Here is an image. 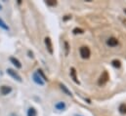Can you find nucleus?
I'll use <instances>...</instances> for the list:
<instances>
[{
  "instance_id": "1",
  "label": "nucleus",
  "mask_w": 126,
  "mask_h": 116,
  "mask_svg": "<svg viewBox=\"0 0 126 116\" xmlns=\"http://www.w3.org/2000/svg\"><path fill=\"white\" fill-rule=\"evenodd\" d=\"M109 79H110V76H109L108 71H104V72L102 73V75L100 76L99 80H98V85H100V86L105 85V84L109 81Z\"/></svg>"
},
{
  "instance_id": "2",
  "label": "nucleus",
  "mask_w": 126,
  "mask_h": 116,
  "mask_svg": "<svg viewBox=\"0 0 126 116\" xmlns=\"http://www.w3.org/2000/svg\"><path fill=\"white\" fill-rule=\"evenodd\" d=\"M7 73H8L13 79L17 80L18 82H22V77H21V75H20L17 71H15L14 69H12V68H8V69H7Z\"/></svg>"
},
{
  "instance_id": "3",
  "label": "nucleus",
  "mask_w": 126,
  "mask_h": 116,
  "mask_svg": "<svg viewBox=\"0 0 126 116\" xmlns=\"http://www.w3.org/2000/svg\"><path fill=\"white\" fill-rule=\"evenodd\" d=\"M79 53H80V56H81L82 58H88L90 57V54H91L90 49H89L88 47H86V46L81 47V48L79 49Z\"/></svg>"
},
{
  "instance_id": "4",
  "label": "nucleus",
  "mask_w": 126,
  "mask_h": 116,
  "mask_svg": "<svg viewBox=\"0 0 126 116\" xmlns=\"http://www.w3.org/2000/svg\"><path fill=\"white\" fill-rule=\"evenodd\" d=\"M32 80H33V82H34L35 84L40 85V86H43V85L45 84V81L39 76V74H38L37 72H34V73L32 74Z\"/></svg>"
},
{
  "instance_id": "5",
  "label": "nucleus",
  "mask_w": 126,
  "mask_h": 116,
  "mask_svg": "<svg viewBox=\"0 0 126 116\" xmlns=\"http://www.w3.org/2000/svg\"><path fill=\"white\" fill-rule=\"evenodd\" d=\"M45 46L47 51L52 55L53 54V45H52V41L50 39V37H45Z\"/></svg>"
},
{
  "instance_id": "6",
  "label": "nucleus",
  "mask_w": 126,
  "mask_h": 116,
  "mask_svg": "<svg viewBox=\"0 0 126 116\" xmlns=\"http://www.w3.org/2000/svg\"><path fill=\"white\" fill-rule=\"evenodd\" d=\"M12 92V88L10 86H1L0 87V94L2 96H6V95H9L10 93Z\"/></svg>"
},
{
  "instance_id": "7",
  "label": "nucleus",
  "mask_w": 126,
  "mask_h": 116,
  "mask_svg": "<svg viewBox=\"0 0 126 116\" xmlns=\"http://www.w3.org/2000/svg\"><path fill=\"white\" fill-rule=\"evenodd\" d=\"M107 45L110 46V47H115L118 45V40L114 37H110L107 40Z\"/></svg>"
},
{
  "instance_id": "8",
  "label": "nucleus",
  "mask_w": 126,
  "mask_h": 116,
  "mask_svg": "<svg viewBox=\"0 0 126 116\" xmlns=\"http://www.w3.org/2000/svg\"><path fill=\"white\" fill-rule=\"evenodd\" d=\"M70 77L72 78V80H73L74 83L79 84V81H78L77 76H76V70H75L74 67H71V68H70Z\"/></svg>"
},
{
  "instance_id": "9",
  "label": "nucleus",
  "mask_w": 126,
  "mask_h": 116,
  "mask_svg": "<svg viewBox=\"0 0 126 116\" xmlns=\"http://www.w3.org/2000/svg\"><path fill=\"white\" fill-rule=\"evenodd\" d=\"M10 61L17 67V68H21L22 67V63H21V61L18 59V58H10Z\"/></svg>"
},
{
  "instance_id": "10",
  "label": "nucleus",
  "mask_w": 126,
  "mask_h": 116,
  "mask_svg": "<svg viewBox=\"0 0 126 116\" xmlns=\"http://www.w3.org/2000/svg\"><path fill=\"white\" fill-rule=\"evenodd\" d=\"M65 107H66V105H65V103L63 102H57L55 104V108L58 109V110H64Z\"/></svg>"
},
{
  "instance_id": "11",
  "label": "nucleus",
  "mask_w": 126,
  "mask_h": 116,
  "mask_svg": "<svg viewBox=\"0 0 126 116\" xmlns=\"http://www.w3.org/2000/svg\"><path fill=\"white\" fill-rule=\"evenodd\" d=\"M60 88H61V90L63 91L65 95H67V96H71V92H70V91H69L67 88L65 87L63 84H60Z\"/></svg>"
},
{
  "instance_id": "12",
  "label": "nucleus",
  "mask_w": 126,
  "mask_h": 116,
  "mask_svg": "<svg viewBox=\"0 0 126 116\" xmlns=\"http://www.w3.org/2000/svg\"><path fill=\"white\" fill-rule=\"evenodd\" d=\"M28 116H37V111L34 107H30L28 110Z\"/></svg>"
},
{
  "instance_id": "13",
  "label": "nucleus",
  "mask_w": 126,
  "mask_h": 116,
  "mask_svg": "<svg viewBox=\"0 0 126 116\" xmlns=\"http://www.w3.org/2000/svg\"><path fill=\"white\" fill-rule=\"evenodd\" d=\"M111 64H112V66L115 67V68H119V67L121 66V62H120V60H118V59H113V60L111 61Z\"/></svg>"
},
{
  "instance_id": "14",
  "label": "nucleus",
  "mask_w": 126,
  "mask_h": 116,
  "mask_svg": "<svg viewBox=\"0 0 126 116\" xmlns=\"http://www.w3.org/2000/svg\"><path fill=\"white\" fill-rule=\"evenodd\" d=\"M118 110H119V112H120L121 114H126V104L125 103H121V104L119 105Z\"/></svg>"
},
{
  "instance_id": "15",
  "label": "nucleus",
  "mask_w": 126,
  "mask_h": 116,
  "mask_svg": "<svg viewBox=\"0 0 126 116\" xmlns=\"http://www.w3.org/2000/svg\"><path fill=\"white\" fill-rule=\"evenodd\" d=\"M0 28L1 29H3L4 30H9V27H8V25H6V23L2 20V19H0Z\"/></svg>"
},
{
  "instance_id": "16",
  "label": "nucleus",
  "mask_w": 126,
  "mask_h": 116,
  "mask_svg": "<svg viewBox=\"0 0 126 116\" xmlns=\"http://www.w3.org/2000/svg\"><path fill=\"white\" fill-rule=\"evenodd\" d=\"M37 73L39 74V76H40V77H41V78H42V79H43V80H44L45 82H46V81H48V79H47V77L45 76V74L43 73V71H42L41 69H38V70H37Z\"/></svg>"
},
{
  "instance_id": "17",
  "label": "nucleus",
  "mask_w": 126,
  "mask_h": 116,
  "mask_svg": "<svg viewBox=\"0 0 126 116\" xmlns=\"http://www.w3.org/2000/svg\"><path fill=\"white\" fill-rule=\"evenodd\" d=\"M73 34H82L84 32V30L82 29H79V28H75V29L72 30Z\"/></svg>"
},
{
  "instance_id": "18",
  "label": "nucleus",
  "mask_w": 126,
  "mask_h": 116,
  "mask_svg": "<svg viewBox=\"0 0 126 116\" xmlns=\"http://www.w3.org/2000/svg\"><path fill=\"white\" fill-rule=\"evenodd\" d=\"M46 4H47L48 6L54 7V6L57 5V1H55V0H47V1H46Z\"/></svg>"
},
{
  "instance_id": "19",
  "label": "nucleus",
  "mask_w": 126,
  "mask_h": 116,
  "mask_svg": "<svg viewBox=\"0 0 126 116\" xmlns=\"http://www.w3.org/2000/svg\"><path fill=\"white\" fill-rule=\"evenodd\" d=\"M68 51H69V46L67 42H64V55L67 56L68 55Z\"/></svg>"
},
{
  "instance_id": "20",
  "label": "nucleus",
  "mask_w": 126,
  "mask_h": 116,
  "mask_svg": "<svg viewBox=\"0 0 126 116\" xmlns=\"http://www.w3.org/2000/svg\"><path fill=\"white\" fill-rule=\"evenodd\" d=\"M71 17L70 16H65V18H63V21H66V20H68V19H70Z\"/></svg>"
},
{
  "instance_id": "21",
  "label": "nucleus",
  "mask_w": 126,
  "mask_h": 116,
  "mask_svg": "<svg viewBox=\"0 0 126 116\" xmlns=\"http://www.w3.org/2000/svg\"><path fill=\"white\" fill-rule=\"evenodd\" d=\"M10 116H18V115H17L16 113H11V114H10Z\"/></svg>"
},
{
  "instance_id": "22",
  "label": "nucleus",
  "mask_w": 126,
  "mask_h": 116,
  "mask_svg": "<svg viewBox=\"0 0 126 116\" xmlns=\"http://www.w3.org/2000/svg\"><path fill=\"white\" fill-rule=\"evenodd\" d=\"M123 12H124V13L126 14V9H124V10H123Z\"/></svg>"
},
{
  "instance_id": "23",
  "label": "nucleus",
  "mask_w": 126,
  "mask_h": 116,
  "mask_svg": "<svg viewBox=\"0 0 126 116\" xmlns=\"http://www.w3.org/2000/svg\"><path fill=\"white\" fill-rule=\"evenodd\" d=\"M1 9H2V6H1V5H0V10H1Z\"/></svg>"
},
{
  "instance_id": "24",
  "label": "nucleus",
  "mask_w": 126,
  "mask_h": 116,
  "mask_svg": "<svg viewBox=\"0 0 126 116\" xmlns=\"http://www.w3.org/2000/svg\"><path fill=\"white\" fill-rule=\"evenodd\" d=\"M75 116H80V115H75Z\"/></svg>"
}]
</instances>
